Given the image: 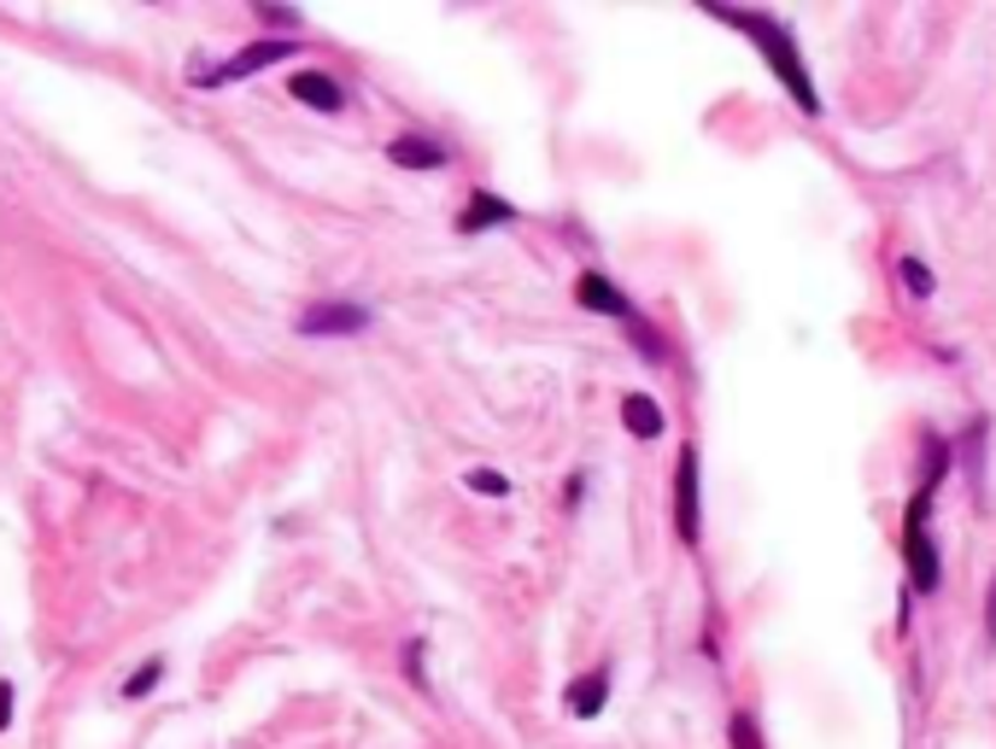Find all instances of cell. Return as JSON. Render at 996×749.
Listing matches in <instances>:
<instances>
[{
	"mask_svg": "<svg viewBox=\"0 0 996 749\" xmlns=\"http://www.w3.org/2000/svg\"><path fill=\"white\" fill-rule=\"evenodd\" d=\"M703 12H709V19H721V24H733V30H745V36L756 42V54H763V59L774 65V77L786 82V94L798 100V106H803L809 117L821 112L815 77H809L803 47H798V36H791V24H786V19H774V12H751V7H721V0H703Z\"/></svg>",
	"mask_w": 996,
	"mask_h": 749,
	"instance_id": "6da1fadb",
	"label": "cell"
},
{
	"mask_svg": "<svg viewBox=\"0 0 996 749\" xmlns=\"http://www.w3.org/2000/svg\"><path fill=\"white\" fill-rule=\"evenodd\" d=\"M926 451H932V463H926V481L915 486V498H908V516H903V556H908V586H915L920 598H932V591L943 586V568H938L932 539H926V516H932V492H938V481H943V469H950V446L926 439Z\"/></svg>",
	"mask_w": 996,
	"mask_h": 749,
	"instance_id": "7a4b0ae2",
	"label": "cell"
},
{
	"mask_svg": "<svg viewBox=\"0 0 996 749\" xmlns=\"http://www.w3.org/2000/svg\"><path fill=\"white\" fill-rule=\"evenodd\" d=\"M299 54V42L294 36H264V42H247L234 59H224V65H194V82L199 89H224V82H241V77H259V71H270V65H282V59H294Z\"/></svg>",
	"mask_w": 996,
	"mask_h": 749,
	"instance_id": "3957f363",
	"label": "cell"
},
{
	"mask_svg": "<svg viewBox=\"0 0 996 749\" xmlns=\"http://www.w3.org/2000/svg\"><path fill=\"white\" fill-rule=\"evenodd\" d=\"M369 322H376V311L369 304H352V299H317L299 311V334L306 339H352L364 334Z\"/></svg>",
	"mask_w": 996,
	"mask_h": 749,
	"instance_id": "277c9868",
	"label": "cell"
},
{
	"mask_svg": "<svg viewBox=\"0 0 996 749\" xmlns=\"http://www.w3.org/2000/svg\"><path fill=\"white\" fill-rule=\"evenodd\" d=\"M674 527H680V544L703 539V509H698V446H680L674 457Z\"/></svg>",
	"mask_w": 996,
	"mask_h": 749,
	"instance_id": "5b68a950",
	"label": "cell"
},
{
	"mask_svg": "<svg viewBox=\"0 0 996 749\" xmlns=\"http://www.w3.org/2000/svg\"><path fill=\"white\" fill-rule=\"evenodd\" d=\"M575 304L581 311H593V316H616V322H639V311H633V299L621 293V287L610 281V276H598V269H586V276L575 281Z\"/></svg>",
	"mask_w": 996,
	"mask_h": 749,
	"instance_id": "8992f818",
	"label": "cell"
},
{
	"mask_svg": "<svg viewBox=\"0 0 996 749\" xmlns=\"http://www.w3.org/2000/svg\"><path fill=\"white\" fill-rule=\"evenodd\" d=\"M563 703L575 721H598L604 703H610V661H598V668H586L581 679H569L563 685Z\"/></svg>",
	"mask_w": 996,
	"mask_h": 749,
	"instance_id": "52a82bcc",
	"label": "cell"
},
{
	"mask_svg": "<svg viewBox=\"0 0 996 749\" xmlns=\"http://www.w3.org/2000/svg\"><path fill=\"white\" fill-rule=\"evenodd\" d=\"M516 206L511 199H499L493 187H476L469 194V206H463V217H458V234H486V229H511L516 223Z\"/></svg>",
	"mask_w": 996,
	"mask_h": 749,
	"instance_id": "ba28073f",
	"label": "cell"
},
{
	"mask_svg": "<svg viewBox=\"0 0 996 749\" xmlns=\"http://www.w3.org/2000/svg\"><path fill=\"white\" fill-rule=\"evenodd\" d=\"M387 164H399V170H446L451 147L434 141V135H393V141H387Z\"/></svg>",
	"mask_w": 996,
	"mask_h": 749,
	"instance_id": "9c48e42d",
	"label": "cell"
},
{
	"mask_svg": "<svg viewBox=\"0 0 996 749\" xmlns=\"http://www.w3.org/2000/svg\"><path fill=\"white\" fill-rule=\"evenodd\" d=\"M288 94L299 100V106H311V112H346V89L334 82L329 71H294L288 77Z\"/></svg>",
	"mask_w": 996,
	"mask_h": 749,
	"instance_id": "30bf717a",
	"label": "cell"
},
{
	"mask_svg": "<svg viewBox=\"0 0 996 749\" xmlns=\"http://www.w3.org/2000/svg\"><path fill=\"white\" fill-rule=\"evenodd\" d=\"M621 422H628L633 439H656L668 416H663V404H656L651 393H628V399H621Z\"/></svg>",
	"mask_w": 996,
	"mask_h": 749,
	"instance_id": "8fae6325",
	"label": "cell"
},
{
	"mask_svg": "<svg viewBox=\"0 0 996 749\" xmlns=\"http://www.w3.org/2000/svg\"><path fill=\"white\" fill-rule=\"evenodd\" d=\"M164 673H171V656H147L141 668L124 679V691H117V696H124V703H147V696L164 685Z\"/></svg>",
	"mask_w": 996,
	"mask_h": 749,
	"instance_id": "7c38bea8",
	"label": "cell"
},
{
	"mask_svg": "<svg viewBox=\"0 0 996 749\" xmlns=\"http://www.w3.org/2000/svg\"><path fill=\"white\" fill-rule=\"evenodd\" d=\"M897 276H903V287H908V299H932V293H938V276L915 258V252H903V258H897Z\"/></svg>",
	"mask_w": 996,
	"mask_h": 749,
	"instance_id": "4fadbf2b",
	"label": "cell"
},
{
	"mask_svg": "<svg viewBox=\"0 0 996 749\" xmlns=\"http://www.w3.org/2000/svg\"><path fill=\"white\" fill-rule=\"evenodd\" d=\"M463 486H469V492H481V498H511V481H504L499 469H469V474H463Z\"/></svg>",
	"mask_w": 996,
	"mask_h": 749,
	"instance_id": "5bb4252c",
	"label": "cell"
},
{
	"mask_svg": "<svg viewBox=\"0 0 996 749\" xmlns=\"http://www.w3.org/2000/svg\"><path fill=\"white\" fill-rule=\"evenodd\" d=\"M985 428H991V422L978 416L973 428H968V439H961V451H968V481L973 486H978V469H985Z\"/></svg>",
	"mask_w": 996,
	"mask_h": 749,
	"instance_id": "9a60e30c",
	"label": "cell"
},
{
	"mask_svg": "<svg viewBox=\"0 0 996 749\" xmlns=\"http://www.w3.org/2000/svg\"><path fill=\"white\" fill-rule=\"evenodd\" d=\"M728 731H733V749H763V731H756V714L751 708H739Z\"/></svg>",
	"mask_w": 996,
	"mask_h": 749,
	"instance_id": "2e32d148",
	"label": "cell"
},
{
	"mask_svg": "<svg viewBox=\"0 0 996 749\" xmlns=\"http://www.w3.org/2000/svg\"><path fill=\"white\" fill-rule=\"evenodd\" d=\"M252 12H259V24H270V30H299L294 7H252Z\"/></svg>",
	"mask_w": 996,
	"mask_h": 749,
	"instance_id": "e0dca14e",
	"label": "cell"
},
{
	"mask_svg": "<svg viewBox=\"0 0 996 749\" xmlns=\"http://www.w3.org/2000/svg\"><path fill=\"white\" fill-rule=\"evenodd\" d=\"M404 673H411L416 691H428V673H422V644H404Z\"/></svg>",
	"mask_w": 996,
	"mask_h": 749,
	"instance_id": "ac0fdd59",
	"label": "cell"
},
{
	"mask_svg": "<svg viewBox=\"0 0 996 749\" xmlns=\"http://www.w3.org/2000/svg\"><path fill=\"white\" fill-rule=\"evenodd\" d=\"M12 703H19V685H12V679H0V731H12V714H19Z\"/></svg>",
	"mask_w": 996,
	"mask_h": 749,
	"instance_id": "d6986e66",
	"label": "cell"
},
{
	"mask_svg": "<svg viewBox=\"0 0 996 749\" xmlns=\"http://www.w3.org/2000/svg\"><path fill=\"white\" fill-rule=\"evenodd\" d=\"M985 633H991V644H996V580H991V591H985Z\"/></svg>",
	"mask_w": 996,
	"mask_h": 749,
	"instance_id": "ffe728a7",
	"label": "cell"
}]
</instances>
